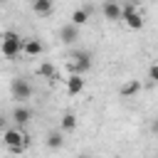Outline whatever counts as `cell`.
Here are the masks:
<instances>
[{
    "mask_svg": "<svg viewBox=\"0 0 158 158\" xmlns=\"http://www.w3.org/2000/svg\"><path fill=\"white\" fill-rule=\"evenodd\" d=\"M10 118H12V121H15V123L22 128V126H27V123H30V118H32V111H30L27 106H22V104H20V106H15V109H12Z\"/></svg>",
    "mask_w": 158,
    "mask_h": 158,
    "instance_id": "9c48e42d",
    "label": "cell"
},
{
    "mask_svg": "<svg viewBox=\"0 0 158 158\" xmlns=\"http://www.w3.org/2000/svg\"><path fill=\"white\" fill-rule=\"evenodd\" d=\"M32 10L40 17H47L52 12V0H32Z\"/></svg>",
    "mask_w": 158,
    "mask_h": 158,
    "instance_id": "8fae6325",
    "label": "cell"
},
{
    "mask_svg": "<svg viewBox=\"0 0 158 158\" xmlns=\"http://www.w3.org/2000/svg\"><path fill=\"white\" fill-rule=\"evenodd\" d=\"M2 2H7V0H0V5H2Z\"/></svg>",
    "mask_w": 158,
    "mask_h": 158,
    "instance_id": "44dd1931",
    "label": "cell"
},
{
    "mask_svg": "<svg viewBox=\"0 0 158 158\" xmlns=\"http://www.w3.org/2000/svg\"><path fill=\"white\" fill-rule=\"evenodd\" d=\"M2 143L7 146V151L10 153H25L27 151V146H30V136L17 126V128H5L2 131Z\"/></svg>",
    "mask_w": 158,
    "mask_h": 158,
    "instance_id": "7a4b0ae2",
    "label": "cell"
},
{
    "mask_svg": "<svg viewBox=\"0 0 158 158\" xmlns=\"http://www.w3.org/2000/svg\"><path fill=\"white\" fill-rule=\"evenodd\" d=\"M69 22H72V25H77V27L86 25V22H89V10H84V7L74 10V12H72V17H69Z\"/></svg>",
    "mask_w": 158,
    "mask_h": 158,
    "instance_id": "4fadbf2b",
    "label": "cell"
},
{
    "mask_svg": "<svg viewBox=\"0 0 158 158\" xmlns=\"http://www.w3.org/2000/svg\"><path fill=\"white\" fill-rule=\"evenodd\" d=\"M148 79H151V81H158V67H156V64L148 69Z\"/></svg>",
    "mask_w": 158,
    "mask_h": 158,
    "instance_id": "e0dca14e",
    "label": "cell"
},
{
    "mask_svg": "<svg viewBox=\"0 0 158 158\" xmlns=\"http://www.w3.org/2000/svg\"><path fill=\"white\" fill-rule=\"evenodd\" d=\"M22 42H25V37H20L15 30H5L0 35V54L7 57V59L20 57L22 54Z\"/></svg>",
    "mask_w": 158,
    "mask_h": 158,
    "instance_id": "6da1fadb",
    "label": "cell"
},
{
    "mask_svg": "<svg viewBox=\"0 0 158 158\" xmlns=\"http://www.w3.org/2000/svg\"><path fill=\"white\" fill-rule=\"evenodd\" d=\"M141 91V84H138V79H131V81H126L121 89H118V94L123 96V99H128V96H133V94H138Z\"/></svg>",
    "mask_w": 158,
    "mask_h": 158,
    "instance_id": "7c38bea8",
    "label": "cell"
},
{
    "mask_svg": "<svg viewBox=\"0 0 158 158\" xmlns=\"http://www.w3.org/2000/svg\"><path fill=\"white\" fill-rule=\"evenodd\" d=\"M42 42L37 40V37H25V42H22V54L25 57H40L42 54Z\"/></svg>",
    "mask_w": 158,
    "mask_h": 158,
    "instance_id": "52a82bcc",
    "label": "cell"
},
{
    "mask_svg": "<svg viewBox=\"0 0 158 158\" xmlns=\"http://www.w3.org/2000/svg\"><path fill=\"white\" fill-rule=\"evenodd\" d=\"M59 40H62L64 44H74V42L79 40V27L72 25V22H67L64 27H59Z\"/></svg>",
    "mask_w": 158,
    "mask_h": 158,
    "instance_id": "ba28073f",
    "label": "cell"
},
{
    "mask_svg": "<svg viewBox=\"0 0 158 158\" xmlns=\"http://www.w3.org/2000/svg\"><path fill=\"white\" fill-rule=\"evenodd\" d=\"M77 158H89V156H84V153H81V156H77Z\"/></svg>",
    "mask_w": 158,
    "mask_h": 158,
    "instance_id": "ffe728a7",
    "label": "cell"
},
{
    "mask_svg": "<svg viewBox=\"0 0 158 158\" xmlns=\"http://www.w3.org/2000/svg\"><path fill=\"white\" fill-rule=\"evenodd\" d=\"M101 12H104V17L109 22H118L121 20V2L118 0H106L101 5Z\"/></svg>",
    "mask_w": 158,
    "mask_h": 158,
    "instance_id": "8992f818",
    "label": "cell"
},
{
    "mask_svg": "<svg viewBox=\"0 0 158 158\" xmlns=\"http://www.w3.org/2000/svg\"><path fill=\"white\" fill-rule=\"evenodd\" d=\"M37 74H40L42 79H54V67H52L49 62H44V64H40V69H37Z\"/></svg>",
    "mask_w": 158,
    "mask_h": 158,
    "instance_id": "2e32d148",
    "label": "cell"
},
{
    "mask_svg": "<svg viewBox=\"0 0 158 158\" xmlns=\"http://www.w3.org/2000/svg\"><path fill=\"white\" fill-rule=\"evenodd\" d=\"M62 143H64V138H62V131L59 128H54V131L47 133V146L49 148H62Z\"/></svg>",
    "mask_w": 158,
    "mask_h": 158,
    "instance_id": "5bb4252c",
    "label": "cell"
},
{
    "mask_svg": "<svg viewBox=\"0 0 158 158\" xmlns=\"http://www.w3.org/2000/svg\"><path fill=\"white\" fill-rule=\"evenodd\" d=\"M121 20H123L126 27H131V30H141V27H143V12L138 10V5H131V2L121 5Z\"/></svg>",
    "mask_w": 158,
    "mask_h": 158,
    "instance_id": "3957f363",
    "label": "cell"
},
{
    "mask_svg": "<svg viewBox=\"0 0 158 158\" xmlns=\"http://www.w3.org/2000/svg\"><path fill=\"white\" fill-rule=\"evenodd\" d=\"M81 89H84V77L69 74V77H67V94H69V96H77V94H81Z\"/></svg>",
    "mask_w": 158,
    "mask_h": 158,
    "instance_id": "30bf717a",
    "label": "cell"
},
{
    "mask_svg": "<svg viewBox=\"0 0 158 158\" xmlns=\"http://www.w3.org/2000/svg\"><path fill=\"white\" fill-rule=\"evenodd\" d=\"M10 94H12V99H17V101L22 104V101H27V99L32 96V84H30L25 77H15V79L10 81Z\"/></svg>",
    "mask_w": 158,
    "mask_h": 158,
    "instance_id": "277c9868",
    "label": "cell"
},
{
    "mask_svg": "<svg viewBox=\"0 0 158 158\" xmlns=\"http://www.w3.org/2000/svg\"><path fill=\"white\" fill-rule=\"evenodd\" d=\"M89 69H91V52H86V49L74 52V57H72V74L84 77Z\"/></svg>",
    "mask_w": 158,
    "mask_h": 158,
    "instance_id": "5b68a950",
    "label": "cell"
},
{
    "mask_svg": "<svg viewBox=\"0 0 158 158\" xmlns=\"http://www.w3.org/2000/svg\"><path fill=\"white\" fill-rule=\"evenodd\" d=\"M74 128H77V116L74 114H64L62 123H59V131L64 133V131H74Z\"/></svg>",
    "mask_w": 158,
    "mask_h": 158,
    "instance_id": "9a60e30c",
    "label": "cell"
},
{
    "mask_svg": "<svg viewBox=\"0 0 158 158\" xmlns=\"http://www.w3.org/2000/svg\"><path fill=\"white\" fill-rule=\"evenodd\" d=\"M5 128H7V118L0 114V131H5Z\"/></svg>",
    "mask_w": 158,
    "mask_h": 158,
    "instance_id": "ac0fdd59",
    "label": "cell"
},
{
    "mask_svg": "<svg viewBox=\"0 0 158 158\" xmlns=\"http://www.w3.org/2000/svg\"><path fill=\"white\" fill-rule=\"evenodd\" d=\"M126 2H131V5H138V0H126Z\"/></svg>",
    "mask_w": 158,
    "mask_h": 158,
    "instance_id": "d6986e66",
    "label": "cell"
}]
</instances>
